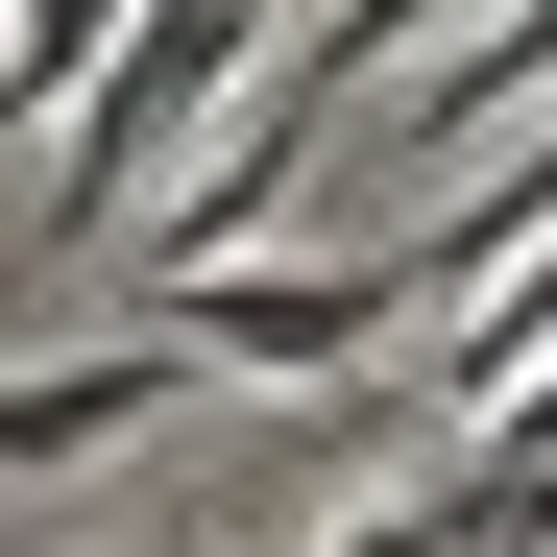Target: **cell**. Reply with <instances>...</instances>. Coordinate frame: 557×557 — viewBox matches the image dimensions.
Segmentation results:
<instances>
[{"instance_id": "cell-5", "label": "cell", "mask_w": 557, "mask_h": 557, "mask_svg": "<svg viewBox=\"0 0 557 557\" xmlns=\"http://www.w3.org/2000/svg\"><path fill=\"white\" fill-rule=\"evenodd\" d=\"M533 98H557V0H509V25H460V49H436V98H412L388 146H412V170H460V146H485V122H533Z\"/></svg>"}, {"instance_id": "cell-2", "label": "cell", "mask_w": 557, "mask_h": 557, "mask_svg": "<svg viewBox=\"0 0 557 557\" xmlns=\"http://www.w3.org/2000/svg\"><path fill=\"white\" fill-rule=\"evenodd\" d=\"M243 49H267V0H146V25L98 49V98L49 122V195H25V219H49V267H98V243H122V195L195 146V98H219Z\"/></svg>"}, {"instance_id": "cell-1", "label": "cell", "mask_w": 557, "mask_h": 557, "mask_svg": "<svg viewBox=\"0 0 557 557\" xmlns=\"http://www.w3.org/2000/svg\"><path fill=\"white\" fill-rule=\"evenodd\" d=\"M412 25H460V0H315V25H292V49L243 73V122H219V170H195V219L146 243V292H195V267H243L267 219H292V170H315V122H339V98H363V73H388Z\"/></svg>"}, {"instance_id": "cell-4", "label": "cell", "mask_w": 557, "mask_h": 557, "mask_svg": "<svg viewBox=\"0 0 557 557\" xmlns=\"http://www.w3.org/2000/svg\"><path fill=\"white\" fill-rule=\"evenodd\" d=\"M170 388H195V339H170V315H146V339H73V363H0V485H73V460H122Z\"/></svg>"}, {"instance_id": "cell-3", "label": "cell", "mask_w": 557, "mask_h": 557, "mask_svg": "<svg viewBox=\"0 0 557 557\" xmlns=\"http://www.w3.org/2000/svg\"><path fill=\"white\" fill-rule=\"evenodd\" d=\"M195 363H243V388H339V363L412 339V243L388 267H195V292H146Z\"/></svg>"}]
</instances>
